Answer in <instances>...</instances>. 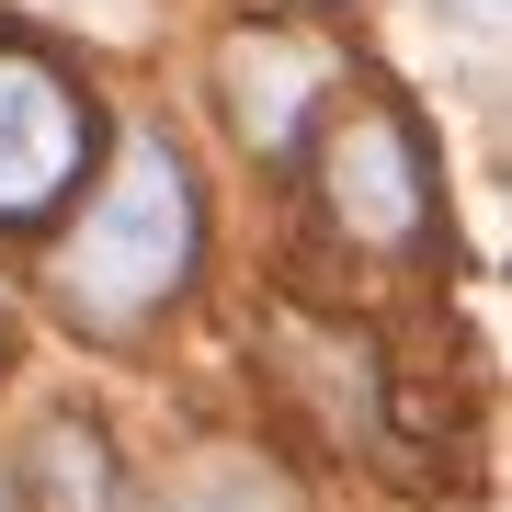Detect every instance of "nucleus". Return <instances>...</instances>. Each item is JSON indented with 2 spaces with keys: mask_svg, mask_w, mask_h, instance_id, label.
<instances>
[{
  "mask_svg": "<svg viewBox=\"0 0 512 512\" xmlns=\"http://www.w3.org/2000/svg\"><path fill=\"white\" fill-rule=\"evenodd\" d=\"M80 171H92V103L46 57L0 46V228H35L46 205H69Z\"/></svg>",
  "mask_w": 512,
  "mask_h": 512,
  "instance_id": "obj_3",
  "label": "nucleus"
},
{
  "mask_svg": "<svg viewBox=\"0 0 512 512\" xmlns=\"http://www.w3.org/2000/svg\"><path fill=\"white\" fill-rule=\"evenodd\" d=\"M319 205L365 239V251H421V239H433V160H421V126L387 92L330 114V137H319Z\"/></svg>",
  "mask_w": 512,
  "mask_h": 512,
  "instance_id": "obj_2",
  "label": "nucleus"
},
{
  "mask_svg": "<svg viewBox=\"0 0 512 512\" xmlns=\"http://www.w3.org/2000/svg\"><path fill=\"white\" fill-rule=\"evenodd\" d=\"M0 512H12V467H0Z\"/></svg>",
  "mask_w": 512,
  "mask_h": 512,
  "instance_id": "obj_5",
  "label": "nucleus"
},
{
  "mask_svg": "<svg viewBox=\"0 0 512 512\" xmlns=\"http://www.w3.org/2000/svg\"><path fill=\"white\" fill-rule=\"evenodd\" d=\"M205 251V205H194V171L171 137H126L114 148V171L92 183V205H80V228L57 239V296H69V319L92 330H137L160 319L171 296H183Z\"/></svg>",
  "mask_w": 512,
  "mask_h": 512,
  "instance_id": "obj_1",
  "label": "nucleus"
},
{
  "mask_svg": "<svg viewBox=\"0 0 512 512\" xmlns=\"http://www.w3.org/2000/svg\"><path fill=\"white\" fill-rule=\"evenodd\" d=\"M171 512H285V490H274V467H194Z\"/></svg>",
  "mask_w": 512,
  "mask_h": 512,
  "instance_id": "obj_4",
  "label": "nucleus"
}]
</instances>
